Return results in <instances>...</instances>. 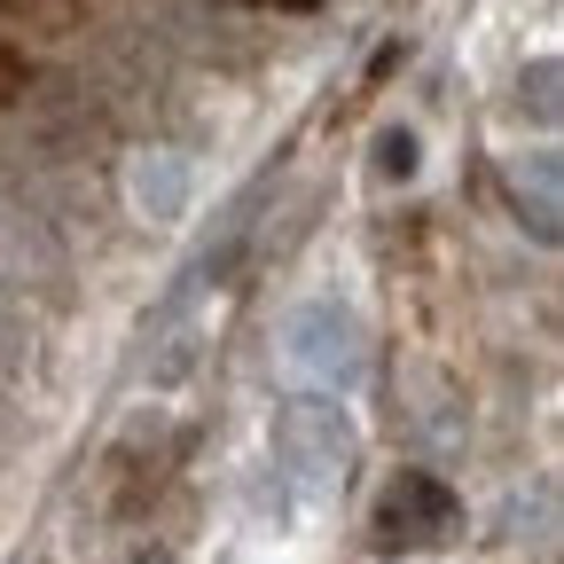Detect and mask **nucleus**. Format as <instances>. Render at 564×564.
Segmentation results:
<instances>
[{"instance_id": "obj_2", "label": "nucleus", "mask_w": 564, "mask_h": 564, "mask_svg": "<svg viewBox=\"0 0 564 564\" xmlns=\"http://www.w3.org/2000/svg\"><path fill=\"white\" fill-rule=\"evenodd\" d=\"M24 361H32V322H24V306L9 291H0V377L24 369Z\"/></svg>"}, {"instance_id": "obj_1", "label": "nucleus", "mask_w": 564, "mask_h": 564, "mask_svg": "<svg viewBox=\"0 0 564 564\" xmlns=\"http://www.w3.org/2000/svg\"><path fill=\"white\" fill-rule=\"evenodd\" d=\"M447 533H455V502H447L440 478L408 470V478L384 486V510H377V541H384V549H432V541H447Z\"/></svg>"}]
</instances>
